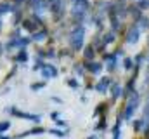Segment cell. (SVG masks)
Returning <instances> with one entry per match:
<instances>
[{
  "mask_svg": "<svg viewBox=\"0 0 149 139\" xmlns=\"http://www.w3.org/2000/svg\"><path fill=\"white\" fill-rule=\"evenodd\" d=\"M108 87H109V80H108V78H102V80L97 84V91H99V92H106Z\"/></svg>",
  "mask_w": 149,
  "mask_h": 139,
  "instance_id": "ba28073f",
  "label": "cell"
},
{
  "mask_svg": "<svg viewBox=\"0 0 149 139\" xmlns=\"http://www.w3.org/2000/svg\"><path fill=\"white\" fill-rule=\"evenodd\" d=\"M144 118H146V124H148V127H149V106L146 108V115H144Z\"/></svg>",
  "mask_w": 149,
  "mask_h": 139,
  "instance_id": "7402d4cb",
  "label": "cell"
},
{
  "mask_svg": "<svg viewBox=\"0 0 149 139\" xmlns=\"http://www.w3.org/2000/svg\"><path fill=\"white\" fill-rule=\"evenodd\" d=\"M137 104H139V96H135V94H134L132 101L128 103V106H127V111H125V117H127V118H130V117H132V111H135Z\"/></svg>",
  "mask_w": 149,
  "mask_h": 139,
  "instance_id": "3957f363",
  "label": "cell"
},
{
  "mask_svg": "<svg viewBox=\"0 0 149 139\" xmlns=\"http://www.w3.org/2000/svg\"><path fill=\"white\" fill-rule=\"evenodd\" d=\"M31 5L35 7V11H37L38 14H42V12L45 11V2H43V0H33Z\"/></svg>",
  "mask_w": 149,
  "mask_h": 139,
  "instance_id": "8992f818",
  "label": "cell"
},
{
  "mask_svg": "<svg viewBox=\"0 0 149 139\" xmlns=\"http://www.w3.org/2000/svg\"><path fill=\"white\" fill-rule=\"evenodd\" d=\"M113 40H114V33H108L106 37H104V40H102V42H104V44H111Z\"/></svg>",
  "mask_w": 149,
  "mask_h": 139,
  "instance_id": "2e32d148",
  "label": "cell"
},
{
  "mask_svg": "<svg viewBox=\"0 0 149 139\" xmlns=\"http://www.w3.org/2000/svg\"><path fill=\"white\" fill-rule=\"evenodd\" d=\"M92 139H95V138H92Z\"/></svg>",
  "mask_w": 149,
  "mask_h": 139,
  "instance_id": "83f0119b",
  "label": "cell"
},
{
  "mask_svg": "<svg viewBox=\"0 0 149 139\" xmlns=\"http://www.w3.org/2000/svg\"><path fill=\"white\" fill-rule=\"evenodd\" d=\"M104 59H108V68H109V70H114V66H116V61H114V58H113V56H106V54H104Z\"/></svg>",
  "mask_w": 149,
  "mask_h": 139,
  "instance_id": "30bf717a",
  "label": "cell"
},
{
  "mask_svg": "<svg viewBox=\"0 0 149 139\" xmlns=\"http://www.w3.org/2000/svg\"><path fill=\"white\" fill-rule=\"evenodd\" d=\"M42 73H43L45 78H49V77H56V75H57V70L54 68V66H50V65H45V66L42 68Z\"/></svg>",
  "mask_w": 149,
  "mask_h": 139,
  "instance_id": "5b68a950",
  "label": "cell"
},
{
  "mask_svg": "<svg viewBox=\"0 0 149 139\" xmlns=\"http://www.w3.org/2000/svg\"><path fill=\"white\" fill-rule=\"evenodd\" d=\"M88 70H90L92 73H99V71H101V65H99V63H90V65H88Z\"/></svg>",
  "mask_w": 149,
  "mask_h": 139,
  "instance_id": "7c38bea8",
  "label": "cell"
},
{
  "mask_svg": "<svg viewBox=\"0 0 149 139\" xmlns=\"http://www.w3.org/2000/svg\"><path fill=\"white\" fill-rule=\"evenodd\" d=\"M141 124H142V122H134V129L139 131V129H141Z\"/></svg>",
  "mask_w": 149,
  "mask_h": 139,
  "instance_id": "cb8c5ba5",
  "label": "cell"
},
{
  "mask_svg": "<svg viewBox=\"0 0 149 139\" xmlns=\"http://www.w3.org/2000/svg\"><path fill=\"white\" fill-rule=\"evenodd\" d=\"M139 26H141L142 30L149 28V19H146V18H141V19H139Z\"/></svg>",
  "mask_w": 149,
  "mask_h": 139,
  "instance_id": "4fadbf2b",
  "label": "cell"
},
{
  "mask_svg": "<svg viewBox=\"0 0 149 139\" xmlns=\"http://www.w3.org/2000/svg\"><path fill=\"white\" fill-rule=\"evenodd\" d=\"M85 58H87V59H92V58H94V47H92V45L85 49Z\"/></svg>",
  "mask_w": 149,
  "mask_h": 139,
  "instance_id": "5bb4252c",
  "label": "cell"
},
{
  "mask_svg": "<svg viewBox=\"0 0 149 139\" xmlns=\"http://www.w3.org/2000/svg\"><path fill=\"white\" fill-rule=\"evenodd\" d=\"M70 85H71V87H76L78 84H76V80H70Z\"/></svg>",
  "mask_w": 149,
  "mask_h": 139,
  "instance_id": "484cf974",
  "label": "cell"
},
{
  "mask_svg": "<svg viewBox=\"0 0 149 139\" xmlns=\"http://www.w3.org/2000/svg\"><path fill=\"white\" fill-rule=\"evenodd\" d=\"M123 65H125V68H127V70H130V66H132V59H125V63H123Z\"/></svg>",
  "mask_w": 149,
  "mask_h": 139,
  "instance_id": "44dd1931",
  "label": "cell"
},
{
  "mask_svg": "<svg viewBox=\"0 0 149 139\" xmlns=\"http://www.w3.org/2000/svg\"><path fill=\"white\" fill-rule=\"evenodd\" d=\"M73 4H74V9L76 11H85L88 7V2L87 0H74Z\"/></svg>",
  "mask_w": 149,
  "mask_h": 139,
  "instance_id": "9c48e42d",
  "label": "cell"
},
{
  "mask_svg": "<svg viewBox=\"0 0 149 139\" xmlns=\"http://www.w3.org/2000/svg\"><path fill=\"white\" fill-rule=\"evenodd\" d=\"M7 111H10V113H12V115H16V117H23V118H28V120L40 122V117H37V115H30V113H23V111H17L16 108H10V110H7Z\"/></svg>",
  "mask_w": 149,
  "mask_h": 139,
  "instance_id": "7a4b0ae2",
  "label": "cell"
},
{
  "mask_svg": "<svg viewBox=\"0 0 149 139\" xmlns=\"http://www.w3.org/2000/svg\"><path fill=\"white\" fill-rule=\"evenodd\" d=\"M5 129H9V122H2V124H0V132L5 131Z\"/></svg>",
  "mask_w": 149,
  "mask_h": 139,
  "instance_id": "ffe728a7",
  "label": "cell"
},
{
  "mask_svg": "<svg viewBox=\"0 0 149 139\" xmlns=\"http://www.w3.org/2000/svg\"><path fill=\"white\" fill-rule=\"evenodd\" d=\"M137 40H139V28L137 26H132L128 30V35H127V42L128 44H135Z\"/></svg>",
  "mask_w": 149,
  "mask_h": 139,
  "instance_id": "277c9868",
  "label": "cell"
},
{
  "mask_svg": "<svg viewBox=\"0 0 149 139\" xmlns=\"http://www.w3.org/2000/svg\"><path fill=\"white\" fill-rule=\"evenodd\" d=\"M83 35H85V30L80 26V28H74V32L70 37V42H71V47L73 49H80L81 44H83Z\"/></svg>",
  "mask_w": 149,
  "mask_h": 139,
  "instance_id": "6da1fadb",
  "label": "cell"
},
{
  "mask_svg": "<svg viewBox=\"0 0 149 139\" xmlns=\"http://www.w3.org/2000/svg\"><path fill=\"white\" fill-rule=\"evenodd\" d=\"M130 11H132V14H134V18H135V19H141V14H139V11H137V9H130Z\"/></svg>",
  "mask_w": 149,
  "mask_h": 139,
  "instance_id": "d6986e66",
  "label": "cell"
},
{
  "mask_svg": "<svg viewBox=\"0 0 149 139\" xmlns=\"http://www.w3.org/2000/svg\"><path fill=\"white\" fill-rule=\"evenodd\" d=\"M26 59H28V54H26L24 51H23V52H19V56H17V61H23V63H24Z\"/></svg>",
  "mask_w": 149,
  "mask_h": 139,
  "instance_id": "ac0fdd59",
  "label": "cell"
},
{
  "mask_svg": "<svg viewBox=\"0 0 149 139\" xmlns=\"http://www.w3.org/2000/svg\"><path fill=\"white\" fill-rule=\"evenodd\" d=\"M111 92H113V98L116 99V98H120V92H121V89H120V85L118 84H114L111 87Z\"/></svg>",
  "mask_w": 149,
  "mask_h": 139,
  "instance_id": "8fae6325",
  "label": "cell"
},
{
  "mask_svg": "<svg viewBox=\"0 0 149 139\" xmlns=\"http://www.w3.org/2000/svg\"><path fill=\"white\" fill-rule=\"evenodd\" d=\"M16 2H17V4H19V2H23V0H16Z\"/></svg>",
  "mask_w": 149,
  "mask_h": 139,
  "instance_id": "4316f807",
  "label": "cell"
},
{
  "mask_svg": "<svg viewBox=\"0 0 149 139\" xmlns=\"http://www.w3.org/2000/svg\"><path fill=\"white\" fill-rule=\"evenodd\" d=\"M139 5H141V7H148L149 2H148V0H141V2H139Z\"/></svg>",
  "mask_w": 149,
  "mask_h": 139,
  "instance_id": "603a6c76",
  "label": "cell"
},
{
  "mask_svg": "<svg viewBox=\"0 0 149 139\" xmlns=\"http://www.w3.org/2000/svg\"><path fill=\"white\" fill-rule=\"evenodd\" d=\"M47 4L50 5V9H52L54 12H59V11H61V5H63L61 0H47Z\"/></svg>",
  "mask_w": 149,
  "mask_h": 139,
  "instance_id": "52a82bcc",
  "label": "cell"
},
{
  "mask_svg": "<svg viewBox=\"0 0 149 139\" xmlns=\"http://www.w3.org/2000/svg\"><path fill=\"white\" fill-rule=\"evenodd\" d=\"M42 87H43V84H35V85H33V87H31V89H33V91H37V89H42Z\"/></svg>",
  "mask_w": 149,
  "mask_h": 139,
  "instance_id": "d4e9b609",
  "label": "cell"
},
{
  "mask_svg": "<svg viewBox=\"0 0 149 139\" xmlns=\"http://www.w3.org/2000/svg\"><path fill=\"white\" fill-rule=\"evenodd\" d=\"M45 37H47V32H38V33H35V40L42 42V40H43Z\"/></svg>",
  "mask_w": 149,
  "mask_h": 139,
  "instance_id": "9a60e30c",
  "label": "cell"
},
{
  "mask_svg": "<svg viewBox=\"0 0 149 139\" xmlns=\"http://www.w3.org/2000/svg\"><path fill=\"white\" fill-rule=\"evenodd\" d=\"M24 28H26V30H35V23L28 19V21H24Z\"/></svg>",
  "mask_w": 149,
  "mask_h": 139,
  "instance_id": "e0dca14e",
  "label": "cell"
}]
</instances>
